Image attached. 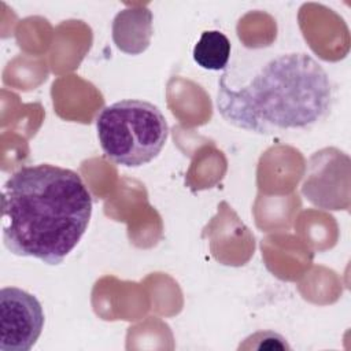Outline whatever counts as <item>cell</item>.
<instances>
[{
	"label": "cell",
	"mask_w": 351,
	"mask_h": 351,
	"mask_svg": "<svg viewBox=\"0 0 351 351\" xmlns=\"http://www.w3.org/2000/svg\"><path fill=\"white\" fill-rule=\"evenodd\" d=\"M90 215V192L74 170L29 165L3 185V243L14 255L62 263L80 243Z\"/></svg>",
	"instance_id": "6da1fadb"
},
{
	"label": "cell",
	"mask_w": 351,
	"mask_h": 351,
	"mask_svg": "<svg viewBox=\"0 0 351 351\" xmlns=\"http://www.w3.org/2000/svg\"><path fill=\"white\" fill-rule=\"evenodd\" d=\"M333 103L328 73L308 53L270 58L239 85L223 73L217 108L230 125L258 134L306 130L326 118Z\"/></svg>",
	"instance_id": "7a4b0ae2"
},
{
	"label": "cell",
	"mask_w": 351,
	"mask_h": 351,
	"mask_svg": "<svg viewBox=\"0 0 351 351\" xmlns=\"http://www.w3.org/2000/svg\"><path fill=\"white\" fill-rule=\"evenodd\" d=\"M96 132L110 160L138 167L160 154L169 137V125L158 106L145 100L123 99L100 111Z\"/></svg>",
	"instance_id": "3957f363"
},
{
	"label": "cell",
	"mask_w": 351,
	"mask_h": 351,
	"mask_svg": "<svg viewBox=\"0 0 351 351\" xmlns=\"http://www.w3.org/2000/svg\"><path fill=\"white\" fill-rule=\"evenodd\" d=\"M1 351H29L38 340L45 317L38 299L16 287L0 291Z\"/></svg>",
	"instance_id": "277c9868"
},
{
	"label": "cell",
	"mask_w": 351,
	"mask_h": 351,
	"mask_svg": "<svg viewBox=\"0 0 351 351\" xmlns=\"http://www.w3.org/2000/svg\"><path fill=\"white\" fill-rule=\"evenodd\" d=\"M152 37V12L145 7L129 8L117 14L112 38L118 49L129 55L144 52Z\"/></svg>",
	"instance_id": "5b68a950"
},
{
	"label": "cell",
	"mask_w": 351,
	"mask_h": 351,
	"mask_svg": "<svg viewBox=\"0 0 351 351\" xmlns=\"http://www.w3.org/2000/svg\"><path fill=\"white\" fill-rule=\"evenodd\" d=\"M232 44L219 30H206L196 41L192 56L195 63L206 70H223L230 59Z\"/></svg>",
	"instance_id": "8992f818"
}]
</instances>
